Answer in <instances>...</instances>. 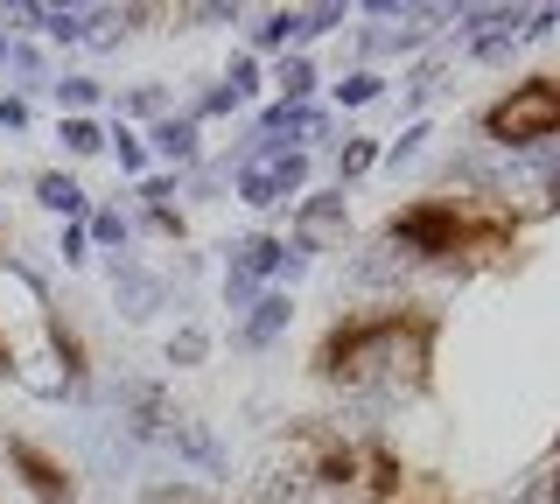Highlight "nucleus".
Segmentation results:
<instances>
[{
	"instance_id": "423d86ee",
	"label": "nucleus",
	"mask_w": 560,
	"mask_h": 504,
	"mask_svg": "<svg viewBox=\"0 0 560 504\" xmlns=\"http://www.w3.org/2000/svg\"><path fill=\"white\" fill-rule=\"evenodd\" d=\"M364 497L372 504H455V491L442 477H428V469H413V462H399L385 442H364Z\"/></svg>"
},
{
	"instance_id": "6e6552de",
	"label": "nucleus",
	"mask_w": 560,
	"mask_h": 504,
	"mask_svg": "<svg viewBox=\"0 0 560 504\" xmlns=\"http://www.w3.org/2000/svg\"><path fill=\"white\" fill-rule=\"evenodd\" d=\"M0 378H14V337L0 329Z\"/></svg>"
},
{
	"instance_id": "20e7f679",
	"label": "nucleus",
	"mask_w": 560,
	"mask_h": 504,
	"mask_svg": "<svg viewBox=\"0 0 560 504\" xmlns=\"http://www.w3.org/2000/svg\"><path fill=\"white\" fill-rule=\"evenodd\" d=\"M0 456H8V477L22 483L35 504H78L84 497L78 462L57 456L49 442H35V434H8V442H0Z\"/></svg>"
},
{
	"instance_id": "39448f33",
	"label": "nucleus",
	"mask_w": 560,
	"mask_h": 504,
	"mask_svg": "<svg viewBox=\"0 0 560 504\" xmlns=\"http://www.w3.org/2000/svg\"><path fill=\"white\" fill-rule=\"evenodd\" d=\"M288 448L302 456V477L323 483V491H350L364 477V442H343V427H329V421H294Z\"/></svg>"
},
{
	"instance_id": "1a4fd4ad",
	"label": "nucleus",
	"mask_w": 560,
	"mask_h": 504,
	"mask_svg": "<svg viewBox=\"0 0 560 504\" xmlns=\"http://www.w3.org/2000/svg\"><path fill=\"white\" fill-rule=\"evenodd\" d=\"M154 504H203V497H197V491H162Z\"/></svg>"
},
{
	"instance_id": "9d476101",
	"label": "nucleus",
	"mask_w": 560,
	"mask_h": 504,
	"mask_svg": "<svg viewBox=\"0 0 560 504\" xmlns=\"http://www.w3.org/2000/svg\"><path fill=\"white\" fill-rule=\"evenodd\" d=\"M553 469H560V442H553Z\"/></svg>"
},
{
	"instance_id": "7ed1b4c3",
	"label": "nucleus",
	"mask_w": 560,
	"mask_h": 504,
	"mask_svg": "<svg viewBox=\"0 0 560 504\" xmlns=\"http://www.w3.org/2000/svg\"><path fill=\"white\" fill-rule=\"evenodd\" d=\"M483 133L504 148H533L560 133V78H525L483 106Z\"/></svg>"
},
{
	"instance_id": "f03ea898",
	"label": "nucleus",
	"mask_w": 560,
	"mask_h": 504,
	"mask_svg": "<svg viewBox=\"0 0 560 504\" xmlns=\"http://www.w3.org/2000/svg\"><path fill=\"white\" fill-rule=\"evenodd\" d=\"M385 238L399 253H413L420 267L442 273H477V267H504L525 238V218L512 203H490L477 189H434V197H413L385 218Z\"/></svg>"
},
{
	"instance_id": "0eeeda50",
	"label": "nucleus",
	"mask_w": 560,
	"mask_h": 504,
	"mask_svg": "<svg viewBox=\"0 0 560 504\" xmlns=\"http://www.w3.org/2000/svg\"><path fill=\"white\" fill-rule=\"evenodd\" d=\"M43 337H49V351H57V364L70 378H92V343H84V329L70 323V308L63 302H49L43 308Z\"/></svg>"
},
{
	"instance_id": "f257e3e1",
	"label": "nucleus",
	"mask_w": 560,
	"mask_h": 504,
	"mask_svg": "<svg viewBox=\"0 0 560 504\" xmlns=\"http://www.w3.org/2000/svg\"><path fill=\"white\" fill-rule=\"evenodd\" d=\"M434 351H442V316L420 302H378L350 308L315 337L308 372L343 392H434Z\"/></svg>"
}]
</instances>
